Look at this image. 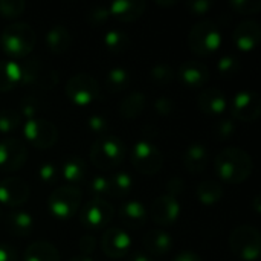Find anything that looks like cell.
I'll list each match as a JSON object with an SVG mask.
<instances>
[{
    "mask_svg": "<svg viewBox=\"0 0 261 261\" xmlns=\"http://www.w3.org/2000/svg\"><path fill=\"white\" fill-rule=\"evenodd\" d=\"M214 168L222 182L239 185L252 174L254 162L245 150L239 147H228L216 156Z\"/></svg>",
    "mask_w": 261,
    "mask_h": 261,
    "instance_id": "obj_1",
    "label": "cell"
},
{
    "mask_svg": "<svg viewBox=\"0 0 261 261\" xmlns=\"http://www.w3.org/2000/svg\"><path fill=\"white\" fill-rule=\"evenodd\" d=\"M35 41V31L28 23H12L6 26L0 35V46L3 52L14 58L28 57L32 52Z\"/></svg>",
    "mask_w": 261,
    "mask_h": 261,
    "instance_id": "obj_2",
    "label": "cell"
},
{
    "mask_svg": "<svg viewBox=\"0 0 261 261\" xmlns=\"http://www.w3.org/2000/svg\"><path fill=\"white\" fill-rule=\"evenodd\" d=\"M127 156V148L124 142L112 135H104L98 138L90 147L92 164L102 171H110L119 167Z\"/></svg>",
    "mask_w": 261,
    "mask_h": 261,
    "instance_id": "obj_3",
    "label": "cell"
},
{
    "mask_svg": "<svg viewBox=\"0 0 261 261\" xmlns=\"http://www.w3.org/2000/svg\"><path fill=\"white\" fill-rule=\"evenodd\" d=\"M188 46L191 52L200 57L214 54L222 46V32L213 20L196 23L188 34Z\"/></svg>",
    "mask_w": 261,
    "mask_h": 261,
    "instance_id": "obj_4",
    "label": "cell"
},
{
    "mask_svg": "<svg viewBox=\"0 0 261 261\" xmlns=\"http://www.w3.org/2000/svg\"><path fill=\"white\" fill-rule=\"evenodd\" d=\"M81 197L83 194L78 187H72V185L58 187L50 193L47 199L49 211L57 220L66 222L72 219L81 208Z\"/></svg>",
    "mask_w": 261,
    "mask_h": 261,
    "instance_id": "obj_5",
    "label": "cell"
},
{
    "mask_svg": "<svg viewBox=\"0 0 261 261\" xmlns=\"http://www.w3.org/2000/svg\"><path fill=\"white\" fill-rule=\"evenodd\" d=\"M229 248L232 254L242 260H258L261 251V236L258 229L249 225L236 228L229 236Z\"/></svg>",
    "mask_w": 261,
    "mask_h": 261,
    "instance_id": "obj_6",
    "label": "cell"
},
{
    "mask_svg": "<svg viewBox=\"0 0 261 261\" xmlns=\"http://www.w3.org/2000/svg\"><path fill=\"white\" fill-rule=\"evenodd\" d=\"M66 96L80 107L93 104L101 96L99 83L89 73H76L69 78L66 84Z\"/></svg>",
    "mask_w": 261,
    "mask_h": 261,
    "instance_id": "obj_7",
    "label": "cell"
},
{
    "mask_svg": "<svg viewBox=\"0 0 261 261\" xmlns=\"http://www.w3.org/2000/svg\"><path fill=\"white\" fill-rule=\"evenodd\" d=\"M130 162L141 174L153 176L161 171L164 165V156L154 144L142 139L133 145L130 151Z\"/></svg>",
    "mask_w": 261,
    "mask_h": 261,
    "instance_id": "obj_8",
    "label": "cell"
},
{
    "mask_svg": "<svg viewBox=\"0 0 261 261\" xmlns=\"http://www.w3.org/2000/svg\"><path fill=\"white\" fill-rule=\"evenodd\" d=\"M115 216L113 206L106 199L92 197L80 211V222L87 231L104 229Z\"/></svg>",
    "mask_w": 261,
    "mask_h": 261,
    "instance_id": "obj_9",
    "label": "cell"
},
{
    "mask_svg": "<svg viewBox=\"0 0 261 261\" xmlns=\"http://www.w3.org/2000/svg\"><path fill=\"white\" fill-rule=\"evenodd\" d=\"M24 139L38 150L52 148L58 141V130L57 127L44 119V118H34L24 122L23 125Z\"/></svg>",
    "mask_w": 261,
    "mask_h": 261,
    "instance_id": "obj_10",
    "label": "cell"
},
{
    "mask_svg": "<svg viewBox=\"0 0 261 261\" xmlns=\"http://www.w3.org/2000/svg\"><path fill=\"white\" fill-rule=\"evenodd\" d=\"M28 156L26 144L18 138H5L0 141V171L12 173L20 170Z\"/></svg>",
    "mask_w": 261,
    "mask_h": 261,
    "instance_id": "obj_11",
    "label": "cell"
},
{
    "mask_svg": "<svg viewBox=\"0 0 261 261\" xmlns=\"http://www.w3.org/2000/svg\"><path fill=\"white\" fill-rule=\"evenodd\" d=\"M232 119L240 122H254L260 118L261 99L260 96L252 90L239 92L231 104Z\"/></svg>",
    "mask_w": 261,
    "mask_h": 261,
    "instance_id": "obj_12",
    "label": "cell"
},
{
    "mask_svg": "<svg viewBox=\"0 0 261 261\" xmlns=\"http://www.w3.org/2000/svg\"><path fill=\"white\" fill-rule=\"evenodd\" d=\"M153 223L159 226H170L179 220L180 216V203L176 197L168 194H162L154 199L151 203V210L148 213Z\"/></svg>",
    "mask_w": 261,
    "mask_h": 261,
    "instance_id": "obj_13",
    "label": "cell"
},
{
    "mask_svg": "<svg viewBox=\"0 0 261 261\" xmlns=\"http://www.w3.org/2000/svg\"><path fill=\"white\" fill-rule=\"evenodd\" d=\"M31 188L20 177H6L0 180V205L8 208H17L26 203Z\"/></svg>",
    "mask_w": 261,
    "mask_h": 261,
    "instance_id": "obj_14",
    "label": "cell"
},
{
    "mask_svg": "<svg viewBox=\"0 0 261 261\" xmlns=\"http://www.w3.org/2000/svg\"><path fill=\"white\" fill-rule=\"evenodd\" d=\"M130 248V236L119 228H110L101 237V249L109 258H124L128 255Z\"/></svg>",
    "mask_w": 261,
    "mask_h": 261,
    "instance_id": "obj_15",
    "label": "cell"
},
{
    "mask_svg": "<svg viewBox=\"0 0 261 261\" xmlns=\"http://www.w3.org/2000/svg\"><path fill=\"white\" fill-rule=\"evenodd\" d=\"M232 40H234V44L240 50H243V52L254 50L258 46V43H260L261 40L260 23L255 21V20H245V21H242L234 29Z\"/></svg>",
    "mask_w": 261,
    "mask_h": 261,
    "instance_id": "obj_16",
    "label": "cell"
},
{
    "mask_svg": "<svg viewBox=\"0 0 261 261\" xmlns=\"http://www.w3.org/2000/svg\"><path fill=\"white\" fill-rule=\"evenodd\" d=\"M177 76H179V80L182 81V84L185 87L200 89L210 80V69L203 63H200V61L190 60V61H185L179 67Z\"/></svg>",
    "mask_w": 261,
    "mask_h": 261,
    "instance_id": "obj_17",
    "label": "cell"
},
{
    "mask_svg": "<svg viewBox=\"0 0 261 261\" xmlns=\"http://www.w3.org/2000/svg\"><path fill=\"white\" fill-rule=\"evenodd\" d=\"M145 2L139 0H118L109 5L110 17H115L118 21L122 23H133L142 17L145 12Z\"/></svg>",
    "mask_w": 261,
    "mask_h": 261,
    "instance_id": "obj_18",
    "label": "cell"
},
{
    "mask_svg": "<svg viewBox=\"0 0 261 261\" xmlns=\"http://www.w3.org/2000/svg\"><path fill=\"white\" fill-rule=\"evenodd\" d=\"M210 164V153L208 148L200 144V142H194L191 144L185 153H184V167L188 173L191 174H200L206 170Z\"/></svg>",
    "mask_w": 261,
    "mask_h": 261,
    "instance_id": "obj_19",
    "label": "cell"
},
{
    "mask_svg": "<svg viewBox=\"0 0 261 261\" xmlns=\"http://www.w3.org/2000/svg\"><path fill=\"white\" fill-rule=\"evenodd\" d=\"M5 226L11 236L24 239L29 237L34 231V219L23 210H12L5 219Z\"/></svg>",
    "mask_w": 261,
    "mask_h": 261,
    "instance_id": "obj_20",
    "label": "cell"
},
{
    "mask_svg": "<svg viewBox=\"0 0 261 261\" xmlns=\"http://www.w3.org/2000/svg\"><path fill=\"white\" fill-rule=\"evenodd\" d=\"M197 106L205 115H222L228 107V99L222 90L210 87L200 92Z\"/></svg>",
    "mask_w": 261,
    "mask_h": 261,
    "instance_id": "obj_21",
    "label": "cell"
},
{
    "mask_svg": "<svg viewBox=\"0 0 261 261\" xmlns=\"http://www.w3.org/2000/svg\"><path fill=\"white\" fill-rule=\"evenodd\" d=\"M119 219L121 222L130 228V229H139L142 228L147 220H148V211L147 208L138 202V200H130L124 203L119 210Z\"/></svg>",
    "mask_w": 261,
    "mask_h": 261,
    "instance_id": "obj_22",
    "label": "cell"
},
{
    "mask_svg": "<svg viewBox=\"0 0 261 261\" xmlns=\"http://www.w3.org/2000/svg\"><path fill=\"white\" fill-rule=\"evenodd\" d=\"M144 248L153 257L165 255L173 248V239L162 229H153L144 236Z\"/></svg>",
    "mask_w": 261,
    "mask_h": 261,
    "instance_id": "obj_23",
    "label": "cell"
},
{
    "mask_svg": "<svg viewBox=\"0 0 261 261\" xmlns=\"http://www.w3.org/2000/svg\"><path fill=\"white\" fill-rule=\"evenodd\" d=\"M147 107V98L142 92H132L119 102V115L122 119H138Z\"/></svg>",
    "mask_w": 261,
    "mask_h": 261,
    "instance_id": "obj_24",
    "label": "cell"
},
{
    "mask_svg": "<svg viewBox=\"0 0 261 261\" xmlns=\"http://www.w3.org/2000/svg\"><path fill=\"white\" fill-rule=\"evenodd\" d=\"M46 44L52 54L61 55L69 50L72 44V35L69 29L63 24H55L46 34Z\"/></svg>",
    "mask_w": 261,
    "mask_h": 261,
    "instance_id": "obj_25",
    "label": "cell"
},
{
    "mask_svg": "<svg viewBox=\"0 0 261 261\" xmlns=\"http://www.w3.org/2000/svg\"><path fill=\"white\" fill-rule=\"evenodd\" d=\"M21 86V67L14 60H0V93Z\"/></svg>",
    "mask_w": 261,
    "mask_h": 261,
    "instance_id": "obj_26",
    "label": "cell"
},
{
    "mask_svg": "<svg viewBox=\"0 0 261 261\" xmlns=\"http://www.w3.org/2000/svg\"><path fill=\"white\" fill-rule=\"evenodd\" d=\"M23 261H60V252L49 242H34L26 248Z\"/></svg>",
    "mask_w": 261,
    "mask_h": 261,
    "instance_id": "obj_27",
    "label": "cell"
},
{
    "mask_svg": "<svg viewBox=\"0 0 261 261\" xmlns=\"http://www.w3.org/2000/svg\"><path fill=\"white\" fill-rule=\"evenodd\" d=\"M63 177L66 179L67 185L76 187L86 177V164L80 156H69L63 164Z\"/></svg>",
    "mask_w": 261,
    "mask_h": 261,
    "instance_id": "obj_28",
    "label": "cell"
},
{
    "mask_svg": "<svg viewBox=\"0 0 261 261\" xmlns=\"http://www.w3.org/2000/svg\"><path fill=\"white\" fill-rule=\"evenodd\" d=\"M196 196L199 202L205 206H213L219 203L223 197V187L219 182L213 180H205L200 182V185L196 190Z\"/></svg>",
    "mask_w": 261,
    "mask_h": 261,
    "instance_id": "obj_29",
    "label": "cell"
},
{
    "mask_svg": "<svg viewBox=\"0 0 261 261\" xmlns=\"http://www.w3.org/2000/svg\"><path fill=\"white\" fill-rule=\"evenodd\" d=\"M104 86L110 93L124 92L130 86V73L124 67H112L104 80Z\"/></svg>",
    "mask_w": 261,
    "mask_h": 261,
    "instance_id": "obj_30",
    "label": "cell"
},
{
    "mask_svg": "<svg viewBox=\"0 0 261 261\" xmlns=\"http://www.w3.org/2000/svg\"><path fill=\"white\" fill-rule=\"evenodd\" d=\"M104 46L112 54H124L130 49V37L121 29H110L104 35Z\"/></svg>",
    "mask_w": 261,
    "mask_h": 261,
    "instance_id": "obj_31",
    "label": "cell"
},
{
    "mask_svg": "<svg viewBox=\"0 0 261 261\" xmlns=\"http://www.w3.org/2000/svg\"><path fill=\"white\" fill-rule=\"evenodd\" d=\"M109 182H110V196L116 197V199H122V197L128 196L133 188L132 176L127 173H122V171L112 174Z\"/></svg>",
    "mask_w": 261,
    "mask_h": 261,
    "instance_id": "obj_32",
    "label": "cell"
},
{
    "mask_svg": "<svg viewBox=\"0 0 261 261\" xmlns=\"http://www.w3.org/2000/svg\"><path fill=\"white\" fill-rule=\"evenodd\" d=\"M21 67V86H34L40 81L43 75V67L38 58H29L24 63H20Z\"/></svg>",
    "mask_w": 261,
    "mask_h": 261,
    "instance_id": "obj_33",
    "label": "cell"
},
{
    "mask_svg": "<svg viewBox=\"0 0 261 261\" xmlns=\"http://www.w3.org/2000/svg\"><path fill=\"white\" fill-rule=\"evenodd\" d=\"M21 115L18 110L14 109H3L0 110V133L2 135H12L21 125Z\"/></svg>",
    "mask_w": 261,
    "mask_h": 261,
    "instance_id": "obj_34",
    "label": "cell"
},
{
    "mask_svg": "<svg viewBox=\"0 0 261 261\" xmlns=\"http://www.w3.org/2000/svg\"><path fill=\"white\" fill-rule=\"evenodd\" d=\"M150 78L158 84V86H168L170 83L174 81L176 78V72L173 70L171 66L165 64V63H159L154 64L150 70Z\"/></svg>",
    "mask_w": 261,
    "mask_h": 261,
    "instance_id": "obj_35",
    "label": "cell"
},
{
    "mask_svg": "<svg viewBox=\"0 0 261 261\" xmlns=\"http://www.w3.org/2000/svg\"><path fill=\"white\" fill-rule=\"evenodd\" d=\"M86 21L90 24V26H102L109 21L110 18V12H109V6H104V5H95V6H90L86 12Z\"/></svg>",
    "mask_w": 261,
    "mask_h": 261,
    "instance_id": "obj_36",
    "label": "cell"
},
{
    "mask_svg": "<svg viewBox=\"0 0 261 261\" xmlns=\"http://www.w3.org/2000/svg\"><path fill=\"white\" fill-rule=\"evenodd\" d=\"M217 70L223 78H232L240 72V60L234 55H225L217 63Z\"/></svg>",
    "mask_w": 261,
    "mask_h": 261,
    "instance_id": "obj_37",
    "label": "cell"
},
{
    "mask_svg": "<svg viewBox=\"0 0 261 261\" xmlns=\"http://www.w3.org/2000/svg\"><path fill=\"white\" fill-rule=\"evenodd\" d=\"M236 121L232 118H223L220 121H217L213 127L214 136L217 141H226L229 138H232V135L236 133Z\"/></svg>",
    "mask_w": 261,
    "mask_h": 261,
    "instance_id": "obj_38",
    "label": "cell"
},
{
    "mask_svg": "<svg viewBox=\"0 0 261 261\" xmlns=\"http://www.w3.org/2000/svg\"><path fill=\"white\" fill-rule=\"evenodd\" d=\"M26 9V3L23 0H0V17L5 18H17Z\"/></svg>",
    "mask_w": 261,
    "mask_h": 261,
    "instance_id": "obj_39",
    "label": "cell"
},
{
    "mask_svg": "<svg viewBox=\"0 0 261 261\" xmlns=\"http://www.w3.org/2000/svg\"><path fill=\"white\" fill-rule=\"evenodd\" d=\"M89 190H90V193L93 194L95 199H104V197L110 196V182H109V177L95 176L90 180Z\"/></svg>",
    "mask_w": 261,
    "mask_h": 261,
    "instance_id": "obj_40",
    "label": "cell"
},
{
    "mask_svg": "<svg viewBox=\"0 0 261 261\" xmlns=\"http://www.w3.org/2000/svg\"><path fill=\"white\" fill-rule=\"evenodd\" d=\"M229 5H231L232 11H236L242 15L258 14L261 11L260 0H231Z\"/></svg>",
    "mask_w": 261,
    "mask_h": 261,
    "instance_id": "obj_41",
    "label": "cell"
},
{
    "mask_svg": "<svg viewBox=\"0 0 261 261\" xmlns=\"http://www.w3.org/2000/svg\"><path fill=\"white\" fill-rule=\"evenodd\" d=\"M38 110H40V101L35 96H26L20 104L18 113L21 115V118H26V121H29L35 118Z\"/></svg>",
    "mask_w": 261,
    "mask_h": 261,
    "instance_id": "obj_42",
    "label": "cell"
},
{
    "mask_svg": "<svg viewBox=\"0 0 261 261\" xmlns=\"http://www.w3.org/2000/svg\"><path fill=\"white\" fill-rule=\"evenodd\" d=\"M87 128L89 132H92L93 135H96L98 138L107 135L109 132V122L104 116L101 115H92L87 118Z\"/></svg>",
    "mask_w": 261,
    "mask_h": 261,
    "instance_id": "obj_43",
    "label": "cell"
},
{
    "mask_svg": "<svg viewBox=\"0 0 261 261\" xmlns=\"http://www.w3.org/2000/svg\"><path fill=\"white\" fill-rule=\"evenodd\" d=\"M38 177L41 182H44L46 185H52V184H57L58 180V168L47 162V164H43L40 168H38Z\"/></svg>",
    "mask_w": 261,
    "mask_h": 261,
    "instance_id": "obj_44",
    "label": "cell"
},
{
    "mask_svg": "<svg viewBox=\"0 0 261 261\" xmlns=\"http://www.w3.org/2000/svg\"><path fill=\"white\" fill-rule=\"evenodd\" d=\"M214 6V3L211 0H191L187 2V9L193 14V15H205L211 11V8Z\"/></svg>",
    "mask_w": 261,
    "mask_h": 261,
    "instance_id": "obj_45",
    "label": "cell"
},
{
    "mask_svg": "<svg viewBox=\"0 0 261 261\" xmlns=\"http://www.w3.org/2000/svg\"><path fill=\"white\" fill-rule=\"evenodd\" d=\"M154 110L158 115L161 116H168L171 113H174L176 110V104L173 99H170L168 96H161L154 101Z\"/></svg>",
    "mask_w": 261,
    "mask_h": 261,
    "instance_id": "obj_46",
    "label": "cell"
},
{
    "mask_svg": "<svg viewBox=\"0 0 261 261\" xmlns=\"http://www.w3.org/2000/svg\"><path fill=\"white\" fill-rule=\"evenodd\" d=\"M78 246H80V252H81L83 257H90L95 252V249H96V240H95L93 236L86 234V236H83L80 239Z\"/></svg>",
    "mask_w": 261,
    "mask_h": 261,
    "instance_id": "obj_47",
    "label": "cell"
},
{
    "mask_svg": "<svg viewBox=\"0 0 261 261\" xmlns=\"http://www.w3.org/2000/svg\"><path fill=\"white\" fill-rule=\"evenodd\" d=\"M182 191H184V180L180 177H173L168 180V184H167V194L168 196L177 199V196H180Z\"/></svg>",
    "mask_w": 261,
    "mask_h": 261,
    "instance_id": "obj_48",
    "label": "cell"
},
{
    "mask_svg": "<svg viewBox=\"0 0 261 261\" xmlns=\"http://www.w3.org/2000/svg\"><path fill=\"white\" fill-rule=\"evenodd\" d=\"M0 261H18V252L15 248L6 243H0Z\"/></svg>",
    "mask_w": 261,
    "mask_h": 261,
    "instance_id": "obj_49",
    "label": "cell"
},
{
    "mask_svg": "<svg viewBox=\"0 0 261 261\" xmlns=\"http://www.w3.org/2000/svg\"><path fill=\"white\" fill-rule=\"evenodd\" d=\"M173 261H202V258H200L196 252L185 251V252H180Z\"/></svg>",
    "mask_w": 261,
    "mask_h": 261,
    "instance_id": "obj_50",
    "label": "cell"
},
{
    "mask_svg": "<svg viewBox=\"0 0 261 261\" xmlns=\"http://www.w3.org/2000/svg\"><path fill=\"white\" fill-rule=\"evenodd\" d=\"M128 261H154L153 258H150L148 255H145V254H141V252H136V254H133Z\"/></svg>",
    "mask_w": 261,
    "mask_h": 261,
    "instance_id": "obj_51",
    "label": "cell"
},
{
    "mask_svg": "<svg viewBox=\"0 0 261 261\" xmlns=\"http://www.w3.org/2000/svg\"><path fill=\"white\" fill-rule=\"evenodd\" d=\"M254 208H255V211L257 213H260L261 206H260V196H255V199H254Z\"/></svg>",
    "mask_w": 261,
    "mask_h": 261,
    "instance_id": "obj_52",
    "label": "cell"
},
{
    "mask_svg": "<svg viewBox=\"0 0 261 261\" xmlns=\"http://www.w3.org/2000/svg\"><path fill=\"white\" fill-rule=\"evenodd\" d=\"M70 261H93L90 257H83V255H80V257H75V258H72Z\"/></svg>",
    "mask_w": 261,
    "mask_h": 261,
    "instance_id": "obj_53",
    "label": "cell"
},
{
    "mask_svg": "<svg viewBox=\"0 0 261 261\" xmlns=\"http://www.w3.org/2000/svg\"><path fill=\"white\" fill-rule=\"evenodd\" d=\"M158 5L161 6H168V5H176V0H171V2H156Z\"/></svg>",
    "mask_w": 261,
    "mask_h": 261,
    "instance_id": "obj_54",
    "label": "cell"
},
{
    "mask_svg": "<svg viewBox=\"0 0 261 261\" xmlns=\"http://www.w3.org/2000/svg\"><path fill=\"white\" fill-rule=\"evenodd\" d=\"M0 219H2V210H0Z\"/></svg>",
    "mask_w": 261,
    "mask_h": 261,
    "instance_id": "obj_55",
    "label": "cell"
}]
</instances>
